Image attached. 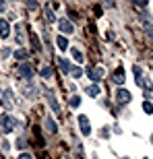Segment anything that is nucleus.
Masks as SVG:
<instances>
[{"label": "nucleus", "instance_id": "1a4fd4ad", "mask_svg": "<svg viewBox=\"0 0 153 159\" xmlns=\"http://www.w3.org/2000/svg\"><path fill=\"white\" fill-rule=\"evenodd\" d=\"M11 35V25L6 19H0V37H8Z\"/></svg>", "mask_w": 153, "mask_h": 159}, {"label": "nucleus", "instance_id": "6ab92c4d", "mask_svg": "<svg viewBox=\"0 0 153 159\" xmlns=\"http://www.w3.org/2000/svg\"><path fill=\"white\" fill-rule=\"evenodd\" d=\"M60 68H62V72H71V62L68 60H60Z\"/></svg>", "mask_w": 153, "mask_h": 159}, {"label": "nucleus", "instance_id": "2eb2a0df", "mask_svg": "<svg viewBox=\"0 0 153 159\" xmlns=\"http://www.w3.org/2000/svg\"><path fill=\"white\" fill-rule=\"evenodd\" d=\"M56 43H58V48H60V50H66V48H68V41H66V37H64V35H58Z\"/></svg>", "mask_w": 153, "mask_h": 159}, {"label": "nucleus", "instance_id": "412c9836", "mask_svg": "<svg viewBox=\"0 0 153 159\" xmlns=\"http://www.w3.org/2000/svg\"><path fill=\"white\" fill-rule=\"evenodd\" d=\"M41 77L50 79V77H52V68H50V66H44V68H41Z\"/></svg>", "mask_w": 153, "mask_h": 159}, {"label": "nucleus", "instance_id": "c85d7f7f", "mask_svg": "<svg viewBox=\"0 0 153 159\" xmlns=\"http://www.w3.org/2000/svg\"><path fill=\"white\" fill-rule=\"evenodd\" d=\"M151 143H153V136H151Z\"/></svg>", "mask_w": 153, "mask_h": 159}, {"label": "nucleus", "instance_id": "0eeeda50", "mask_svg": "<svg viewBox=\"0 0 153 159\" xmlns=\"http://www.w3.org/2000/svg\"><path fill=\"white\" fill-rule=\"evenodd\" d=\"M130 91H126V89H118L116 91V99H118V103H128L130 101Z\"/></svg>", "mask_w": 153, "mask_h": 159}, {"label": "nucleus", "instance_id": "aec40b11", "mask_svg": "<svg viewBox=\"0 0 153 159\" xmlns=\"http://www.w3.org/2000/svg\"><path fill=\"white\" fill-rule=\"evenodd\" d=\"M68 103H71V107H79L81 106V97H79V95H72Z\"/></svg>", "mask_w": 153, "mask_h": 159}, {"label": "nucleus", "instance_id": "9b49d317", "mask_svg": "<svg viewBox=\"0 0 153 159\" xmlns=\"http://www.w3.org/2000/svg\"><path fill=\"white\" fill-rule=\"evenodd\" d=\"M2 99H4V106H12V91L11 89H6L4 93H2Z\"/></svg>", "mask_w": 153, "mask_h": 159}, {"label": "nucleus", "instance_id": "f03ea898", "mask_svg": "<svg viewBox=\"0 0 153 159\" xmlns=\"http://www.w3.org/2000/svg\"><path fill=\"white\" fill-rule=\"evenodd\" d=\"M87 75H89V79L97 85V83L104 79V75H106V70H104V66H95V68H87Z\"/></svg>", "mask_w": 153, "mask_h": 159}, {"label": "nucleus", "instance_id": "423d86ee", "mask_svg": "<svg viewBox=\"0 0 153 159\" xmlns=\"http://www.w3.org/2000/svg\"><path fill=\"white\" fill-rule=\"evenodd\" d=\"M19 72H21L23 79H31L33 77V66L29 62H23V64H19Z\"/></svg>", "mask_w": 153, "mask_h": 159}, {"label": "nucleus", "instance_id": "7ed1b4c3", "mask_svg": "<svg viewBox=\"0 0 153 159\" xmlns=\"http://www.w3.org/2000/svg\"><path fill=\"white\" fill-rule=\"evenodd\" d=\"M58 29H60V33L71 35V33H75V25H72L68 19H60V21H58Z\"/></svg>", "mask_w": 153, "mask_h": 159}, {"label": "nucleus", "instance_id": "393cba45", "mask_svg": "<svg viewBox=\"0 0 153 159\" xmlns=\"http://www.w3.org/2000/svg\"><path fill=\"white\" fill-rule=\"evenodd\" d=\"M31 43H33V48H35V50H39V41H37L35 33H33V35H31Z\"/></svg>", "mask_w": 153, "mask_h": 159}, {"label": "nucleus", "instance_id": "39448f33", "mask_svg": "<svg viewBox=\"0 0 153 159\" xmlns=\"http://www.w3.org/2000/svg\"><path fill=\"white\" fill-rule=\"evenodd\" d=\"M79 126H81V132L85 136L91 134V124H89V118L85 116V114H81V116H79Z\"/></svg>", "mask_w": 153, "mask_h": 159}, {"label": "nucleus", "instance_id": "b1692460", "mask_svg": "<svg viewBox=\"0 0 153 159\" xmlns=\"http://www.w3.org/2000/svg\"><path fill=\"white\" fill-rule=\"evenodd\" d=\"M71 75H72V77H75V79H79V77H81V75H83V70H81V68H79V66H76V68H72V70H71Z\"/></svg>", "mask_w": 153, "mask_h": 159}, {"label": "nucleus", "instance_id": "9d476101", "mask_svg": "<svg viewBox=\"0 0 153 159\" xmlns=\"http://www.w3.org/2000/svg\"><path fill=\"white\" fill-rule=\"evenodd\" d=\"M85 91H87V95H91V97H95V95H100V85H89L87 89H85Z\"/></svg>", "mask_w": 153, "mask_h": 159}, {"label": "nucleus", "instance_id": "a878e982", "mask_svg": "<svg viewBox=\"0 0 153 159\" xmlns=\"http://www.w3.org/2000/svg\"><path fill=\"white\" fill-rule=\"evenodd\" d=\"M19 159H33V157H31V153H21Z\"/></svg>", "mask_w": 153, "mask_h": 159}, {"label": "nucleus", "instance_id": "f8f14e48", "mask_svg": "<svg viewBox=\"0 0 153 159\" xmlns=\"http://www.w3.org/2000/svg\"><path fill=\"white\" fill-rule=\"evenodd\" d=\"M114 83H118V85H122V83H124V70H122V68H118V70L114 72Z\"/></svg>", "mask_w": 153, "mask_h": 159}, {"label": "nucleus", "instance_id": "f3484780", "mask_svg": "<svg viewBox=\"0 0 153 159\" xmlns=\"http://www.w3.org/2000/svg\"><path fill=\"white\" fill-rule=\"evenodd\" d=\"M15 39H17V43H23L25 37H23V27L21 25H17V35H15Z\"/></svg>", "mask_w": 153, "mask_h": 159}, {"label": "nucleus", "instance_id": "4468645a", "mask_svg": "<svg viewBox=\"0 0 153 159\" xmlns=\"http://www.w3.org/2000/svg\"><path fill=\"white\" fill-rule=\"evenodd\" d=\"M135 79H137V85H139V87H143V81H145V79H143L141 68H139V66H135Z\"/></svg>", "mask_w": 153, "mask_h": 159}, {"label": "nucleus", "instance_id": "f257e3e1", "mask_svg": "<svg viewBox=\"0 0 153 159\" xmlns=\"http://www.w3.org/2000/svg\"><path fill=\"white\" fill-rule=\"evenodd\" d=\"M0 126H2V132H12L15 126H17V120L12 118V116H8V114H4L0 118Z\"/></svg>", "mask_w": 153, "mask_h": 159}, {"label": "nucleus", "instance_id": "4be33fe9", "mask_svg": "<svg viewBox=\"0 0 153 159\" xmlns=\"http://www.w3.org/2000/svg\"><path fill=\"white\" fill-rule=\"evenodd\" d=\"M143 110H145L147 114H153V103L151 101H143Z\"/></svg>", "mask_w": 153, "mask_h": 159}, {"label": "nucleus", "instance_id": "20e7f679", "mask_svg": "<svg viewBox=\"0 0 153 159\" xmlns=\"http://www.w3.org/2000/svg\"><path fill=\"white\" fill-rule=\"evenodd\" d=\"M46 99H48V106L54 110V114H60V103L56 101V95L52 91H48V89H46Z\"/></svg>", "mask_w": 153, "mask_h": 159}, {"label": "nucleus", "instance_id": "ddd939ff", "mask_svg": "<svg viewBox=\"0 0 153 159\" xmlns=\"http://www.w3.org/2000/svg\"><path fill=\"white\" fill-rule=\"evenodd\" d=\"M44 12H46V21L48 23H54V21H56V17H54V12H52L50 6H44Z\"/></svg>", "mask_w": 153, "mask_h": 159}, {"label": "nucleus", "instance_id": "6e6552de", "mask_svg": "<svg viewBox=\"0 0 153 159\" xmlns=\"http://www.w3.org/2000/svg\"><path fill=\"white\" fill-rule=\"evenodd\" d=\"M44 128L48 130V132H50V134H56V132H58V126H56V122H54L52 118H44Z\"/></svg>", "mask_w": 153, "mask_h": 159}, {"label": "nucleus", "instance_id": "c756f323", "mask_svg": "<svg viewBox=\"0 0 153 159\" xmlns=\"http://www.w3.org/2000/svg\"><path fill=\"white\" fill-rule=\"evenodd\" d=\"M143 159H149V157H143Z\"/></svg>", "mask_w": 153, "mask_h": 159}, {"label": "nucleus", "instance_id": "a211bd4d", "mask_svg": "<svg viewBox=\"0 0 153 159\" xmlns=\"http://www.w3.org/2000/svg\"><path fill=\"white\" fill-rule=\"evenodd\" d=\"M71 52H72V58H75L76 62H83V54H81V50H79V48H72Z\"/></svg>", "mask_w": 153, "mask_h": 159}, {"label": "nucleus", "instance_id": "7c9ffc66", "mask_svg": "<svg viewBox=\"0 0 153 159\" xmlns=\"http://www.w3.org/2000/svg\"><path fill=\"white\" fill-rule=\"evenodd\" d=\"M124 159H128V157H124Z\"/></svg>", "mask_w": 153, "mask_h": 159}, {"label": "nucleus", "instance_id": "bb28decb", "mask_svg": "<svg viewBox=\"0 0 153 159\" xmlns=\"http://www.w3.org/2000/svg\"><path fill=\"white\" fill-rule=\"evenodd\" d=\"M135 4H137V6H147V0H137Z\"/></svg>", "mask_w": 153, "mask_h": 159}, {"label": "nucleus", "instance_id": "5701e85b", "mask_svg": "<svg viewBox=\"0 0 153 159\" xmlns=\"http://www.w3.org/2000/svg\"><path fill=\"white\" fill-rule=\"evenodd\" d=\"M145 31H147V35H149V37H151V39H153V25L149 23V21H147V23H145Z\"/></svg>", "mask_w": 153, "mask_h": 159}, {"label": "nucleus", "instance_id": "cd10ccee", "mask_svg": "<svg viewBox=\"0 0 153 159\" xmlns=\"http://www.w3.org/2000/svg\"><path fill=\"white\" fill-rule=\"evenodd\" d=\"M17 147H25V139H23V136H21V139L17 141Z\"/></svg>", "mask_w": 153, "mask_h": 159}, {"label": "nucleus", "instance_id": "dca6fc26", "mask_svg": "<svg viewBox=\"0 0 153 159\" xmlns=\"http://www.w3.org/2000/svg\"><path fill=\"white\" fill-rule=\"evenodd\" d=\"M15 58L17 60H25L27 58V50H25V48H19L17 52H15Z\"/></svg>", "mask_w": 153, "mask_h": 159}]
</instances>
